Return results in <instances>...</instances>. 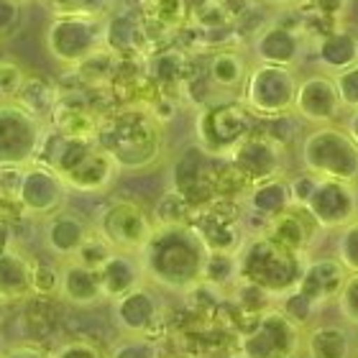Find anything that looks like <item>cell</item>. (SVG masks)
I'll list each match as a JSON object with an SVG mask.
<instances>
[{
  "label": "cell",
  "mask_w": 358,
  "mask_h": 358,
  "mask_svg": "<svg viewBox=\"0 0 358 358\" xmlns=\"http://www.w3.org/2000/svg\"><path fill=\"white\" fill-rule=\"evenodd\" d=\"M307 52H310V44L299 31L284 29L274 21H268L248 44V54L254 62L292 69H297L307 59Z\"/></svg>",
  "instance_id": "obj_13"
},
{
  "label": "cell",
  "mask_w": 358,
  "mask_h": 358,
  "mask_svg": "<svg viewBox=\"0 0 358 358\" xmlns=\"http://www.w3.org/2000/svg\"><path fill=\"white\" fill-rule=\"evenodd\" d=\"M105 358H159V351L157 345L151 343V338L128 336L126 341H120Z\"/></svg>",
  "instance_id": "obj_33"
},
{
  "label": "cell",
  "mask_w": 358,
  "mask_h": 358,
  "mask_svg": "<svg viewBox=\"0 0 358 358\" xmlns=\"http://www.w3.org/2000/svg\"><path fill=\"white\" fill-rule=\"evenodd\" d=\"M146 29L157 38L174 41L177 31L189 21V0H134Z\"/></svg>",
  "instance_id": "obj_22"
},
{
  "label": "cell",
  "mask_w": 358,
  "mask_h": 358,
  "mask_svg": "<svg viewBox=\"0 0 358 358\" xmlns=\"http://www.w3.org/2000/svg\"><path fill=\"white\" fill-rule=\"evenodd\" d=\"M299 8L305 13H317V15H328V18H338V21H345V15L351 10V0H302Z\"/></svg>",
  "instance_id": "obj_34"
},
{
  "label": "cell",
  "mask_w": 358,
  "mask_h": 358,
  "mask_svg": "<svg viewBox=\"0 0 358 358\" xmlns=\"http://www.w3.org/2000/svg\"><path fill=\"white\" fill-rule=\"evenodd\" d=\"M299 72L292 67H276L264 62H251L248 77L241 90V103L256 118H274L292 113L297 95Z\"/></svg>",
  "instance_id": "obj_7"
},
{
  "label": "cell",
  "mask_w": 358,
  "mask_h": 358,
  "mask_svg": "<svg viewBox=\"0 0 358 358\" xmlns=\"http://www.w3.org/2000/svg\"><path fill=\"white\" fill-rule=\"evenodd\" d=\"M97 274H100L105 299H110V302H115L118 297H123V294H128L131 289L146 282L141 259L136 254H120V251H115Z\"/></svg>",
  "instance_id": "obj_24"
},
{
  "label": "cell",
  "mask_w": 358,
  "mask_h": 358,
  "mask_svg": "<svg viewBox=\"0 0 358 358\" xmlns=\"http://www.w3.org/2000/svg\"><path fill=\"white\" fill-rule=\"evenodd\" d=\"M268 8H282V6H299L302 0H264Z\"/></svg>",
  "instance_id": "obj_37"
},
{
  "label": "cell",
  "mask_w": 358,
  "mask_h": 358,
  "mask_svg": "<svg viewBox=\"0 0 358 358\" xmlns=\"http://www.w3.org/2000/svg\"><path fill=\"white\" fill-rule=\"evenodd\" d=\"M276 310H279L287 320L294 322L297 328L307 330L310 325H315V317H317V313H320L322 307H317L313 299H307L305 294L294 287L292 292H287V294H282V297L276 299Z\"/></svg>",
  "instance_id": "obj_27"
},
{
  "label": "cell",
  "mask_w": 358,
  "mask_h": 358,
  "mask_svg": "<svg viewBox=\"0 0 358 358\" xmlns=\"http://www.w3.org/2000/svg\"><path fill=\"white\" fill-rule=\"evenodd\" d=\"M194 215V208L174 189H166L159 202L151 210V217H154V225H189Z\"/></svg>",
  "instance_id": "obj_26"
},
{
  "label": "cell",
  "mask_w": 358,
  "mask_h": 358,
  "mask_svg": "<svg viewBox=\"0 0 358 358\" xmlns=\"http://www.w3.org/2000/svg\"><path fill=\"white\" fill-rule=\"evenodd\" d=\"M59 294L80 307H92L105 299L100 274L95 268H87L72 259L62 262L59 266Z\"/></svg>",
  "instance_id": "obj_23"
},
{
  "label": "cell",
  "mask_w": 358,
  "mask_h": 358,
  "mask_svg": "<svg viewBox=\"0 0 358 358\" xmlns=\"http://www.w3.org/2000/svg\"><path fill=\"white\" fill-rule=\"evenodd\" d=\"M208 248L189 225H157L141 248L146 282L169 292H189L202 282Z\"/></svg>",
  "instance_id": "obj_1"
},
{
  "label": "cell",
  "mask_w": 358,
  "mask_h": 358,
  "mask_svg": "<svg viewBox=\"0 0 358 358\" xmlns=\"http://www.w3.org/2000/svg\"><path fill=\"white\" fill-rule=\"evenodd\" d=\"M348 271L336 256H310L302 271L297 289L305 294L307 299H313L317 307H325L330 302H336V297L343 289Z\"/></svg>",
  "instance_id": "obj_18"
},
{
  "label": "cell",
  "mask_w": 358,
  "mask_h": 358,
  "mask_svg": "<svg viewBox=\"0 0 358 358\" xmlns=\"http://www.w3.org/2000/svg\"><path fill=\"white\" fill-rule=\"evenodd\" d=\"M262 233L274 241L276 246L299 256H313L315 243L322 236V231L317 228L315 217L307 213L305 205H292L289 210H284L282 215L271 217L264 225Z\"/></svg>",
  "instance_id": "obj_14"
},
{
  "label": "cell",
  "mask_w": 358,
  "mask_h": 358,
  "mask_svg": "<svg viewBox=\"0 0 358 358\" xmlns=\"http://www.w3.org/2000/svg\"><path fill=\"white\" fill-rule=\"evenodd\" d=\"M256 115L241 103V97H215L197 108L194 143L208 157L228 159L248 136L254 134Z\"/></svg>",
  "instance_id": "obj_5"
},
{
  "label": "cell",
  "mask_w": 358,
  "mask_h": 358,
  "mask_svg": "<svg viewBox=\"0 0 358 358\" xmlns=\"http://www.w3.org/2000/svg\"><path fill=\"white\" fill-rule=\"evenodd\" d=\"M302 343L305 330L287 320L274 305L251 320L238 341V351L241 358H299Z\"/></svg>",
  "instance_id": "obj_9"
},
{
  "label": "cell",
  "mask_w": 358,
  "mask_h": 358,
  "mask_svg": "<svg viewBox=\"0 0 358 358\" xmlns=\"http://www.w3.org/2000/svg\"><path fill=\"white\" fill-rule=\"evenodd\" d=\"M289 179V192H292V202L294 205H307L310 194L315 192V185H317V177L305 169H299L297 174H287Z\"/></svg>",
  "instance_id": "obj_35"
},
{
  "label": "cell",
  "mask_w": 358,
  "mask_h": 358,
  "mask_svg": "<svg viewBox=\"0 0 358 358\" xmlns=\"http://www.w3.org/2000/svg\"><path fill=\"white\" fill-rule=\"evenodd\" d=\"M115 254V248L108 243V241L100 236V233L92 228L90 231V236L83 241V246L77 248V254L72 256V262L83 264V266L87 268H95V271H100V268L105 266V262L110 259V256Z\"/></svg>",
  "instance_id": "obj_28"
},
{
  "label": "cell",
  "mask_w": 358,
  "mask_h": 358,
  "mask_svg": "<svg viewBox=\"0 0 358 358\" xmlns=\"http://www.w3.org/2000/svg\"><path fill=\"white\" fill-rule=\"evenodd\" d=\"M333 83H336L338 97H341L345 113L356 110L358 108V62L353 64V67L333 75Z\"/></svg>",
  "instance_id": "obj_32"
},
{
  "label": "cell",
  "mask_w": 358,
  "mask_h": 358,
  "mask_svg": "<svg viewBox=\"0 0 358 358\" xmlns=\"http://www.w3.org/2000/svg\"><path fill=\"white\" fill-rule=\"evenodd\" d=\"M292 113L299 118V123H307L310 128L341 123L345 115V108L341 103V97H338L333 75H325V72H317V69L307 72V75H299Z\"/></svg>",
  "instance_id": "obj_10"
},
{
  "label": "cell",
  "mask_w": 358,
  "mask_h": 358,
  "mask_svg": "<svg viewBox=\"0 0 358 358\" xmlns=\"http://www.w3.org/2000/svg\"><path fill=\"white\" fill-rule=\"evenodd\" d=\"M92 228L115 251L138 256L157 225H154V217L141 202L128 200V197H113L95 213Z\"/></svg>",
  "instance_id": "obj_8"
},
{
  "label": "cell",
  "mask_w": 358,
  "mask_h": 358,
  "mask_svg": "<svg viewBox=\"0 0 358 358\" xmlns=\"http://www.w3.org/2000/svg\"><path fill=\"white\" fill-rule=\"evenodd\" d=\"M251 54L241 46H225L205 54V75L215 97H241V90L251 69Z\"/></svg>",
  "instance_id": "obj_16"
},
{
  "label": "cell",
  "mask_w": 358,
  "mask_h": 358,
  "mask_svg": "<svg viewBox=\"0 0 358 358\" xmlns=\"http://www.w3.org/2000/svg\"><path fill=\"white\" fill-rule=\"evenodd\" d=\"M305 208L322 233H338L358 217V185L341 179H317Z\"/></svg>",
  "instance_id": "obj_11"
},
{
  "label": "cell",
  "mask_w": 358,
  "mask_h": 358,
  "mask_svg": "<svg viewBox=\"0 0 358 358\" xmlns=\"http://www.w3.org/2000/svg\"><path fill=\"white\" fill-rule=\"evenodd\" d=\"M307 57L313 59L315 69L325 72V75H338V72L353 67L358 62V29L343 21L338 29L330 31L328 36L310 44Z\"/></svg>",
  "instance_id": "obj_17"
},
{
  "label": "cell",
  "mask_w": 358,
  "mask_h": 358,
  "mask_svg": "<svg viewBox=\"0 0 358 358\" xmlns=\"http://www.w3.org/2000/svg\"><path fill=\"white\" fill-rule=\"evenodd\" d=\"M241 205H243V223L256 220V223H259V231L256 233H262L264 225H266L271 217L282 215L284 210H289L292 205H294V202H292L287 174L264 179V182L254 185L248 189V194L243 197Z\"/></svg>",
  "instance_id": "obj_19"
},
{
  "label": "cell",
  "mask_w": 358,
  "mask_h": 358,
  "mask_svg": "<svg viewBox=\"0 0 358 358\" xmlns=\"http://www.w3.org/2000/svg\"><path fill=\"white\" fill-rule=\"evenodd\" d=\"M333 256L343 264L348 274H358V217L336 233Z\"/></svg>",
  "instance_id": "obj_29"
},
{
  "label": "cell",
  "mask_w": 358,
  "mask_h": 358,
  "mask_svg": "<svg viewBox=\"0 0 358 358\" xmlns=\"http://www.w3.org/2000/svg\"><path fill=\"white\" fill-rule=\"evenodd\" d=\"M26 67L15 57H8V54H0V103H10L18 90L26 83Z\"/></svg>",
  "instance_id": "obj_30"
},
{
  "label": "cell",
  "mask_w": 358,
  "mask_h": 358,
  "mask_svg": "<svg viewBox=\"0 0 358 358\" xmlns=\"http://www.w3.org/2000/svg\"><path fill=\"white\" fill-rule=\"evenodd\" d=\"M343 128L351 134V138L358 143V108L356 110H351V113H345L343 115Z\"/></svg>",
  "instance_id": "obj_36"
},
{
  "label": "cell",
  "mask_w": 358,
  "mask_h": 358,
  "mask_svg": "<svg viewBox=\"0 0 358 358\" xmlns=\"http://www.w3.org/2000/svg\"><path fill=\"white\" fill-rule=\"evenodd\" d=\"M297 159L317 179H341L358 185V143L343 123L310 128L297 143Z\"/></svg>",
  "instance_id": "obj_4"
},
{
  "label": "cell",
  "mask_w": 358,
  "mask_h": 358,
  "mask_svg": "<svg viewBox=\"0 0 358 358\" xmlns=\"http://www.w3.org/2000/svg\"><path fill=\"white\" fill-rule=\"evenodd\" d=\"M236 259H238L241 282L254 284L274 299H279L299 284L310 256L292 254L287 248L276 246L264 233H251L238 248Z\"/></svg>",
  "instance_id": "obj_3"
},
{
  "label": "cell",
  "mask_w": 358,
  "mask_h": 358,
  "mask_svg": "<svg viewBox=\"0 0 358 358\" xmlns=\"http://www.w3.org/2000/svg\"><path fill=\"white\" fill-rule=\"evenodd\" d=\"M287 157H289V151L282 149L279 143H274L268 136L259 134L254 128V134L248 136L246 141L233 151L231 157H228V162H231L251 185H259L264 179L287 174Z\"/></svg>",
  "instance_id": "obj_12"
},
{
  "label": "cell",
  "mask_w": 358,
  "mask_h": 358,
  "mask_svg": "<svg viewBox=\"0 0 358 358\" xmlns=\"http://www.w3.org/2000/svg\"><path fill=\"white\" fill-rule=\"evenodd\" d=\"M336 307L341 320L348 325V328L358 330V274H348L343 289L336 297Z\"/></svg>",
  "instance_id": "obj_31"
},
{
  "label": "cell",
  "mask_w": 358,
  "mask_h": 358,
  "mask_svg": "<svg viewBox=\"0 0 358 358\" xmlns=\"http://www.w3.org/2000/svg\"><path fill=\"white\" fill-rule=\"evenodd\" d=\"M113 313H115L120 330H126L128 336L149 338V333L162 320V299L149 284L143 282L141 287H136L128 294L115 299Z\"/></svg>",
  "instance_id": "obj_15"
},
{
  "label": "cell",
  "mask_w": 358,
  "mask_h": 358,
  "mask_svg": "<svg viewBox=\"0 0 358 358\" xmlns=\"http://www.w3.org/2000/svg\"><path fill=\"white\" fill-rule=\"evenodd\" d=\"M238 282V259L236 254H223V251H208L205 266H202V284L213 289H228Z\"/></svg>",
  "instance_id": "obj_25"
},
{
  "label": "cell",
  "mask_w": 358,
  "mask_h": 358,
  "mask_svg": "<svg viewBox=\"0 0 358 358\" xmlns=\"http://www.w3.org/2000/svg\"><path fill=\"white\" fill-rule=\"evenodd\" d=\"M95 141L126 172L149 169L164 154V131L141 105H118L103 115Z\"/></svg>",
  "instance_id": "obj_2"
},
{
  "label": "cell",
  "mask_w": 358,
  "mask_h": 358,
  "mask_svg": "<svg viewBox=\"0 0 358 358\" xmlns=\"http://www.w3.org/2000/svg\"><path fill=\"white\" fill-rule=\"evenodd\" d=\"M92 231V223H87L83 215H77L72 210H57L52 217H49V225H46L44 241L46 248L52 251L54 256H59L62 262H67L77 254V248L83 246V241Z\"/></svg>",
  "instance_id": "obj_21"
},
{
  "label": "cell",
  "mask_w": 358,
  "mask_h": 358,
  "mask_svg": "<svg viewBox=\"0 0 358 358\" xmlns=\"http://www.w3.org/2000/svg\"><path fill=\"white\" fill-rule=\"evenodd\" d=\"M105 46V15L54 13L46 31V49L64 69L80 67L90 54Z\"/></svg>",
  "instance_id": "obj_6"
},
{
  "label": "cell",
  "mask_w": 358,
  "mask_h": 358,
  "mask_svg": "<svg viewBox=\"0 0 358 358\" xmlns=\"http://www.w3.org/2000/svg\"><path fill=\"white\" fill-rule=\"evenodd\" d=\"M307 358H356V330L341 322H315L305 330Z\"/></svg>",
  "instance_id": "obj_20"
}]
</instances>
